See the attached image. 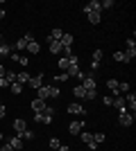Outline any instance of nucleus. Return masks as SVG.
I'll return each mask as SVG.
<instances>
[{
	"mask_svg": "<svg viewBox=\"0 0 136 151\" xmlns=\"http://www.w3.org/2000/svg\"><path fill=\"white\" fill-rule=\"evenodd\" d=\"M113 59H116V61H123V63H127V59H125V52H113Z\"/></svg>",
	"mask_w": 136,
	"mask_h": 151,
	"instance_id": "35",
	"label": "nucleus"
},
{
	"mask_svg": "<svg viewBox=\"0 0 136 151\" xmlns=\"http://www.w3.org/2000/svg\"><path fill=\"white\" fill-rule=\"evenodd\" d=\"M86 18H89L91 25H97L100 23V14H86Z\"/></svg>",
	"mask_w": 136,
	"mask_h": 151,
	"instance_id": "25",
	"label": "nucleus"
},
{
	"mask_svg": "<svg viewBox=\"0 0 136 151\" xmlns=\"http://www.w3.org/2000/svg\"><path fill=\"white\" fill-rule=\"evenodd\" d=\"M27 83H30V86H32L34 90H39L41 86H43V72H39V75H36V77H32V79H30V81H27Z\"/></svg>",
	"mask_w": 136,
	"mask_h": 151,
	"instance_id": "13",
	"label": "nucleus"
},
{
	"mask_svg": "<svg viewBox=\"0 0 136 151\" xmlns=\"http://www.w3.org/2000/svg\"><path fill=\"white\" fill-rule=\"evenodd\" d=\"M7 75V70H5V65H2V63H0V79H2V77Z\"/></svg>",
	"mask_w": 136,
	"mask_h": 151,
	"instance_id": "43",
	"label": "nucleus"
},
{
	"mask_svg": "<svg viewBox=\"0 0 136 151\" xmlns=\"http://www.w3.org/2000/svg\"><path fill=\"white\" fill-rule=\"evenodd\" d=\"M50 97H61V93H59V88L55 83H50Z\"/></svg>",
	"mask_w": 136,
	"mask_h": 151,
	"instance_id": "33",
	"label": "nucleus"
},
{
	"mask_svg": "<svg viewBox=\"0 0 136 151\" xmlns=\"http://www.w3.org/2000/svg\"><path fill=\"white\" fill-rule=\"evenodd\" d=\"M111 106H116L118 111H123V108H127V104H125V97H120V95H118L116 99H113V104H111Z\"/></svg>",
	"mask_w": 136,
	"mask_h": 151,
	"instance_id": "20",
	"label": "nucleus"
},
{
	"mask_svg": "<svg viewBox=\"0 0 136 151\" xmlns=\"http://www.w3.org/2000/svg\"><path fill=\"white\" fill-rule=\"evenodd\" d=\"M14 52V47L12 45H7V43H0V57H9Z\"/></svg>",
	"mask_w": 136,
	"mask_h": 151,
	"instance_id": "19",
	"label": "nucleus"
},
{
	"mask_svg": "<svg viewBox=\"0 0 136 151\" xmlns=\"http://www.w3.org/2000/svg\"><path fill=\"white\" fill-rule=\"evenodd\" d=\"M5 18V9H0V20Z\"/></svg>",
	"mask_w": 136,
	"mask_h": 151,
	"instance_id": "47",
	"label": "nucleus"
},
{
	"mask_svg": "<svg viewBox=\"0 0 136 151\" xmlns=\"http://www.w3.org/2000/svg\"><path fill=\"white\" fill-rule=\"evenodd\" d=\"M7 145L12 147L14 151H20L23 149V138H20V135H12V138L7 140Z\"/></svg>",
	"mask_w": 136,
	"mask_h": 151,
	"instance_id": "8",
	"label": "nucleus"
},
{
	"mask_svg": "<svg viewBox=\"0 0 136 151\" xmlns=\"http://www.w3.org/2000/svg\"><path fill=\"white\" fill-rule=\"evenodd\" d=\"M34 41V34H25L23 38H18L16 41V45H14V52H23V50H27V43H32Z\"/></svg>",
	"mask_w": 136,
	"mask_h": 151,
	"instance_id": "3",
	"label": "nucleus"
},
{
	"mask_svg": "<svg viewBox=\"0 0 136 151\" xmlns=\"http://www.w3.org/2000/svg\"><path fill=\"white\" fill-rule=\"evenodd\" d=\"M82 129H84V122H71V124H68V131L73 133V135H77V133H82Z\"/></svg>",
	"mask_w": 136,
	"mask_h": 151,
	"instance_id": "15",
	"label": "nucleus"
},
{
	"mask_svg": "<svg viewBox=\"0 0 136 151\" xmlns=\"http://www.w3.org/2000/svg\"><path fill=\"white\" fill-rule=\"evenodd\" d=\"M95 97H97V88H93V90H86L84 99H95Z\"/></svg>",
	"mask_w": 136,
	"mask_h": 151,
	"instance_id": "36",
	"label": "nucleus"
},
{
	"mask_svg": "<svg viewBox=\"0 0 136 151\" xmlns=\"http://www.w3.org/2000/svg\"><path fill=\"white\" fill-rule=\"evenodd\" d=\"M12 126H14V131H16V135H20V133H23V131L27 129V122L18 117V120H14V124H12Z\"/></svg>",
	"mask_w": 136,
	"mask_h": 151,
	"instance_id": "14",
	"label": "nucleus"
},
{
	"mask_svg": "<svg viewBox=\"0 0 136 151\" xmlns=\"http://www.w3.org/2000/svg\"><path fill=\"white\" fill-rule=\"evenodd\" d=\"M45 43H48L50 54H59V52H61V43H59V41H52V38L48 36V38H45Z\"/></svg>",
	"mask_w": 136,
	"mask_h": 151,
	"instance_id": "9",
	"label": "nucleus"
},
{
	"mask_svg": "<svg viewBox=\"0 0 136 151\" xmlns=\"http://www.w3.org/2000/svg\"><path fill=\"white\" fill-rule=\"evenodd\" d=\"M5 115H7L5 113V106H0V120H5Z\"/></svg>",
	"mask_w": 136,
	"mask_h": 151,
	"instance_id": "45",
	"label": "nucleus"
},
{
	"mask_svg": "<svg viewBox=\"0 0 136 151\" xmlns=\"http://www.w3.org/2000/svg\"><path fill=\"white\" fill-rule=\"evenodd\" d=\"M0 106H2V99H0Z\"/></svg>",
	"mask_w": 136,
	"mask_h": 151,
	"instance_id": "50",
	"label": "nucleus"
},
{
	"mask_svg": "<svg viewBox=\"0 0 136 151\" xmlns=\"http://www.w3.org/2000/svg\"><path fill=\"white\" fill-rule=\"evenodd\" d=\"M125 59H127V61H134V59H136V41H134V38H127V50H125Z\"/></svg>",
	"mask_w": 136,
	"mask_h": 151,
	"instance_id": "4",
	"label": "nucleus"
},
{
	"mask_svg": "<svg viewBox=\"0 0 136 151\" xmlns=\"http://www.w3.org/2000/svg\"><path fill=\"white\" fill-rule=\"evenodd\" d=\"M102 9H100V2L97 0H91V2H86L84 7H82V14H100Z\"/></svg>",
	"mask_w": 136,
	"mask_h": 151,
	"instance_id": "5",
	"label": "nucleus"
},
{
	"mask_svg": "<svg viewBox=\"0 0 136 151\" xmlns=\"http://www.w3.org/2000/svg\"><path fill=\"white\" fill-rule=\"evenodd\" d=\"M68 113L71 115H86V108L82 104H68Z\"/></svg>",
	"mask_w": 136,
	"mask_h": 151,
	"instance_id": "11",
	"label": "nucleus"
},
{
	"mask_svg": "<svg viewBox=\"0 0 136 151\" xmlns=\"http://www.w3.org/2000/svg\"><path fill=\"white\" fill-rule=\"evenodd\" d=\"M9 90H12L14 95H20V93H23V86H20V83H16V81H14L12 86H9Z\"/></svg>",
	"mask_w": 136,
	"mask_h": 151,
	"instance_id": "28",
	"label": "nucleus"
},
{
	"mask_svg": "<svg viewBox=\"0 0 136 151\" xmlns=\"http://www.w3.org/2000/svg\"><path fill=\"white\" fill-rule=\"evenodd\" d=\"M104 138H107L104 133H93V142H95V145H102V142H104Z\"/></svg>",
	"mask_w": 136,
	"mask_h": 151,
	"instance_id": "29",
	"label": "nucleus"
},
{
	"mask_svg": "<svg viewBox=\"0 0 136 151\" xmlns=\"http://www.w3.org/2000/svg\"><path fill=\"white\" fill-rule=\"evenodd\" d=\"M59 43H61V50H73V34H64Z\"/></svg>",
	"mask_w": 136,
	"mask_h": 151,
	"instance_id": "12",
	"label": "nucleus"
},
{
	"mask_svg": "<svg viewBox=\"0 0 136 151\" xmlns=\"http://www.w3.org/2000/svg\"><path fill=\"white\" fill-rule=\"evenodd\" d=\"M0 151H14V149H12V147H9V145H7V142H5V145H2V149H0Z\"/></svg>",
	"mask_w": 136,
	"mask_h": 151,
	"instance_id": "44",
	"label": "nucleus"
},
{
	"mask_svg": "<svg viewBox=\"0 0 136 151\" xmlns=\"http://www.w3.org/2000/svg\"><path fill=\"white\" fill-rule=\"evenodd\" d=\"M66 79H71V77L66 75V72H59V75L55 77V79H52V81H55V83H61V81H66Z\"/></svg>",
	"mask_w": 136,
	"mask_h": 151,
	"instance_id": "30",
	"label": "nucleus"
},
{
	"mask_svg": "<svg viewBox=\"0 0 136 151\" xmlns=\"http://www.w3.org/2000/svg\"><path fill=\"white\" fill-rule=\"evenodd\" d=\"M86 147H89V151H97V145H95V142H93V140H91V142H89V145H86Z\"/></svg>",
	"mask_w": 136,
	"mask_h": 151,
	"instance_id": "42",
	"label": "nucleus"
},
{
	"mask_svg": "<svg viewBox=\"0 0 136 151\" xmlns=\"http://www.w3.org/2000/svg\"><path fill=\"white\" fill-rule=\"evenodd\" d=\"M82 86H84L86 90H93V88H95V72H89V75L82 79Z\"/></svg>",
	"mask_w": 136,
	"mask_h": 151,
	"instance_id": "7",
	"label": "nucleus"
},
{
	"mask_svg": "<svg viewBox=\"0 0 136 151\" xmlns=\"http://www.w3.org/2000/svg\"><path fill=\"white\" fill-rule=\"evenodd\" d=\"M118 124H120V126H132V124H134V113H129L127 108H123L120 115H118Z\"/></svg>",
	"mask_w": 136,
	"mask_h": 151,
	"instance_id": "2",
	"label": "nucleus"
},
{
	"mask_svg": "<svg viewBox=\"0 0 136 151\" xmlns=\"http://www.w3.org/2000/svg\"><path fill=\"white\" fill-rule=\"evenodd\" d=\"M118 93H120V95L129 93V83H127V81H120V83H118Z\"/></svg>",
	"mask_w": 136,
	"mask_h": 151,
	"instance_id": "26",
	"label": "nucleus"
},
{
	"mask_svg": "<svg viewBox=\"0 0 136 151\" xmlns=\"http://www.w3.org/2000/svg\"><path fill=\"white\" fill-rule=\"evenodd\" d=\"M14 81H16V72H9V70H7V75L0 79V88H9Z\"/></svg>",
	"mask_w": 136,
	"mask_h": 151,
	"instance_id": "6",
	"label": "nucleus"
},
{
	"mask_svg": "<svg viewBox=\"0 0 136 151\" xmlns=\"http://www.w3.org/2000/svg\"><path fill=\"white\" fill-rule=\"evenodd\" d=\"M0 43H2V34H0Z\"/></svg>",
	"mask_w": 136,
	"mask_h": 151,
	"instance_id": "49",
	"label": "nucleus"
},
{
	"mask_svg": "<svg viewBox=\"0 0 136 151\" xmlns=\"http://www.w3.org/2000/svg\"><path fill=\"white\" fill-rule=\"evenodd\" d=\"M48 145H50V149H55V151H57L59 147H61V145H59V140H57V138H50V142H48Z\"/></svg>",
	"mask_w": 136,
	"mask_h": 151,
	"instance_id": "37",
	"label": "nucleus"
},
{
	"mask_svg": "<svg viewBox=\"0 0 136 151\" xmlns=\"http://www.w3.org/2000/svg\"><path fill=\"white\" fill-rule=\"evenodd\" d=\"M0 142H2V133H0Z\"/></svg>",
	"mask_w": 136,
	"mask_h": 151,
	"instance_id": "48",
	"label": "nucleus"
},
{
	"mask_svg": "<svg viewBox=\"0 0 136 151\" xmlns=\"http://www.w3.org/2000/svg\"><path fill=\"white\" fill-rule=\"evenodd\" d=\"M59 68L64 70V72L71 68V61H68V57H59Z\"/></svg>",
	"mask_w": 136,
	"mask_h": 151,
	"instance_id": "23",
	"label": "nucleus"
},
{
	"mask_svg": "<svg viewBox=\"0 0 136 151\" xmlns=\"http://www.w3.org/2000/svg\"><path fill=\"white\" fill-rule=\"evenodd\" d=\"M20 138H23V140H34V131H32V129H25V131L20 133Z\"/></svg>",
	"mask_w": 136,
	"mask_h": 151,
	"instance_id": "27",
	"label": "nucleus"
},
{
	"mask_svg": "<svg viewBox=\"0 0 136 151\" xmlns=\"http://www.w3.org/2000/svg\"><path fill=\"white\" fill-rule=\"evenodd\" d=\"M18 63H20V65H23V70H25V68H27V63H30V59H27L25 54H23V57H20V61H18Z\"/></svg>",
	"mask_w": 136,
	"mask_h": 151,
	"instance_id": "40",
	"label": "nucleus"
},
{
	"mask_svg": "<svg viewBox=\"0 0 136 151\" xmlns=\"http://www.w3.org/2000/svg\"><path fill=\"white\" fill-rule=\"evenodd\" d=\"M30 106H32V111H34V113H43L48 104H45L43 99H39V97H36V99H32V104H30Z\"/></svg>",
	"mask_w": 136,
	"mask_h": 151,
	"instance_id": "10",
	"label": "nucleus"
},
{
	"mask_svg": "<svg viewBox=\"0 0 136 151\" xmlns=\"http://www.w3.org/2000/svg\"><path fill=\"white\" fill-rule=\"evenodd\" d=\"M77 72H79V65H71V68L66 70V75H68V77H77Z\"/></svg>",
	"mask_w": 136,
	"mask_h": 151,
	"instance_id": "31",
	"label": "nucleus"
},
{
	"mask_svg": "<svg viewBox=\"0 0 136 151\" xmlns=\"http://www.w3.org/2000/svg\"><path fill=\"white\" fill-rule=\"evenodd\" d=\"M30 79H32V75H30L27 70H23V72H18V75H16V83H20V86H23V83H27Z\"/></svg>",
	"mask_w": 136,
	"mask_h": 151,
	"instance_id": "16",
	"label": "nucleus"
},
{
	"mask_svg": "<svg viewBox=\"0 0 136 151\" xmlns=\"http://www.w3.org/2000/svg\"><path fill=\"white\" fill-rule=\"evenodd\" d=\"M73 93H75V97H82V99H84V97H86V88H84V86H82V83H77V86L73 88Z\"/></svg>",
	"mask_w": 136,
	"mask_h": 151,
	"instance_id": "22",
	"label": "nucleus"
},
{
	"mask_svg": "<svg viewBox=\"0 0 136 151\" xmlns=\"http://www.w3.org/2000/svg\"><path fill=\"white\" fill-rule=\"evenodd\" d=\"M102 101H104V106H111V104H113V97H102Z\"/></svg>",
	"mask_w": 136,
	"mask_h": 151,
	"instance_id": "41",
	"label": "nucleus"
},
{
	"mask_svg": "<svg viewBox=\"0 0 136 151\" xmlns=\"http://www.w3.org/2000/svg\"><path fill=\"white\" fill-rule=\"evenodd\" d=\"M61 36H64V32L59 29V27H57V29H52V32H50V38H52V41H61Z\"/></svg>",
	"mask_w": 136,
	"mask_h": 151,
	"instance_id": "24",
	"label": "nucleus"
},
{
	"mask_svg": "<svg viewBox=\"0 0 136 151\" xmlns=\"http://www.w3.org/2000/svg\"><path fill=\"white\" fill-rule=\"evenodd\" d=\"M118 83H120L118 79H109V81H107V88L113 90V97H118V95H120V93H118Z\"/></svg>",
	"mask_w": 136,
	"mask_h": 151,
	"instance_id": "17",
	"label": "nucleus"
},
{
	"mask_svg": "<svg viewBox=\"0 0 136 151\" xmlns=\"http://www.w3.org/2000/svg\"><path fill=\"white\" fill-rule=\"evenodd\" d=\"M57 151H71V147H66V145H61V147H59Z\"/></svg>",
	"mask_w": 136,
	"mask_h": 151,
	"instance_id": "46",
	"label": "nucleus"
},
{
	"mask_svg": "<svg viewBox=\"0 0 136 151\" xmlns=\"http://www.w3.org/2000/svg\"><path fill=\"white\" fill-rule=\"evenodd\" d=\"M79 138H82V142H84V145H89L91 140H93V133H79Z\"/></svg>",
	"mask_w": 136,
	"mask_h": 151,
	"instance_id": "32",
	"label": "nucleus"
},
{
	"mask_svg": "<svg viewBox=\"0 0 136 151\" xmlns=\"http://www.w3.org/2000/svg\"><path fill=\"white\" fill-rule=\"evenodd\" d=\"M9 57H12V61H16V63H18V61H20V57H23V54H20V52H12V54H9Z\"/></svg>",
	"mask_w": 136,
	"mask_h": 151,
	"instance_id": "39",
	"label": "nucleus"
},
{
	"mask_svg": "<svg viewBox=\"0 0 136 151\" xmlns=\"http://www.w3.org/2000/svg\"><path fill=\"white\" fill-rule=\"evenodd\" d=\"M27 52H30V54H39V52H41V45L36 43V41H32V43H27Z\"/></svg>",
	"mask_w": 136,
	"mask_h": 151,
	"instance_id": "21",
	"label": "nucleus"
},
{
	"mask_svg": "<svg viewBox=\"0 0 136 151\" xmlns=\"http://www.w3.org/2000/svg\"><path fill=\"white\" fill-rule=\"evenodd\" d=\"M48 97H50V83H48V86H41L39 88V99H48Z\"/></svg>",
	"mask_w": 136,
	"mask_h": 151,
	"instance_id": "18",
	"label": "nucleus"
},
{
	"mask_svg": "<svg viewBox=\"0 0 136 151\" xmlns=\"http://www.w3.org/2000/svg\"><path fill=\"white\" fill-rule=\"evenodd\" d=\"M100 59H102V50H95V52H93V61L100 63Z\"/></svg>",
	"mask_w": 136,
	"mask_h": 151,
	"instance_id": "38",
	"label": "nucleus"
},
{
	"mask_svg": "<svg viewBox=\"0 0 136 151\" xmlns=\"http://www.w3.org/2000/svg\"><path fill=\"white\" fill-rule=\"evenodd\" d=\"M52 115H55V108L45 106L43 113H34V122L36 124H52Z\"/></svg>",
	"mask_w": 136,
	"mask_h": 151,
	"instance_id": "1",
	"label": "nucleus"
},
{
	"mask_svg": "<svg viewBox=\"0 0 136 151\" xmlns=\"http://www.w3.org/2000/svg\"><path fill=\"white\" fill-rule=\"evenodd\" d=\"M100 9H113V0H104V2H100Z\"/></svg>",
	"mask_w": 136,
	"mask_h": 151,
	"instance_id": "34",
	"label": "nucleus"
}]
</instances>
